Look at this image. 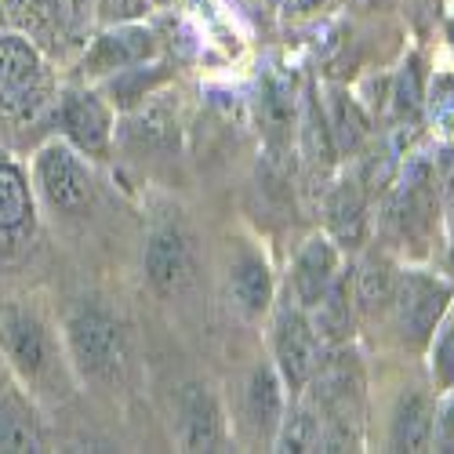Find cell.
<instances>
[{
  "mask_svg": "<svg viewBox=\"0 0 454 454\" xmlns=\"http://www.w3.org/2000/svg\"><path fill=\"white\" fill-rule=\"evenodd\" d=\"M0 450H41V429H36L33 407L4 374H0Z\"/></svg>",
  "mask_w": 454,
  "mask_h": 454,
  "instance_id": "obj_14",
  "label": "cell"
},
{
  "mask_svg": "<svg viewBox=\"0 0 454 454\" xmlns=\"http://www.w3.org/2000/svg\"><path fill=\"white\" fill-rule=\"evenodd\" d=\"M247 419L258 436L273 440L284 419V378L273 364H258L247 382Z\"/></svg>",
  "mask_w": 454,
  "mask_h": 454,
  "instance_id": "obj_13",
  "label": "cell"
},
{
  "mask_svg": "<svg viewBox=\"0 0 454 454\" xmlns=\"http://www.w3.org/2000/svg\"><path fill=\"white\" fill-rule=\"evenodd\" d=\"M55 98L51 62L26 33H0V117L33 121Z\"/></svg>",
  "mask_w": 454,
  "mask_h": 454,
  "instance_id": "obj_1",
  "label": "cell"
},
{
  "mask_svg": "<svg viewBox=\"0 0 454 454\" xmlns=\"http://www.w3.org/2000/svg\"><path fill=\"white\" fill-rule=\"evenodd\" d=\"M230 291H233V301L247 317L266 313L270 301H273V273L266 266V258L240 254L233 262V273H230Z\"/></svg>",
  "mask_w": 454,
  "mask_h": 454,
  "instance_id": "obj_16",
  "label": "cell"
},
{
  "mask_svg": "<svg viewBox=\"0 0 454 454\" xmlns=\"http://www.w3.org/2000/svg\"><path fill=\"white\" fill-rule=\"evenodd\" d=\"M8 29V12H4V0H0V33Z\"/></svg>",
  "mask_w": 454,
  "mask_h": 454,
  "instance_id": "obj_29",
  "label": "cell"
},
{
  "mask_svg": "<svg viewBox=\"0 0 454 454\" xmlns=\"http://www.w3.org/2000/svg\"><path fill=\"white\" fill-rule=\"evenodd\" d=\"M273 450H320L324 447V419H317V411L309 407H294L291 414L284 411V419H280V429L273 436Z\"/></svg>",
  "mask_w": 454,
  "mask_h": 454,
  "instance_id": "obj_20",
  "label": "cell"
},
{
  "mask_svg": "<svg viewBox=\"0 0 454 454\" xmlns=\"http://www.w3.org/2000/svg\"><path fill=\"white\" fill-rule=\"evenodd\" d=\"M33 222V189L19 164L0 160V233H22Z\"/></svg>",
  "mask_w": 454,
  "mask_h": 454,
  "instance_id": "obj_17",
  "label": "cell"
},
{
  "mask_svg": "<svg viewBox=\"0 0 454 454\" xmlns=\"http://www.w3.org/2000/svg\"><path fill=\"white\" fill-rule=\"evenodd\" d=\"M433 371L443 386H454V317L443 324V331L433 342Z\"/></svg>",
  "mask_w": 454,
  "mask_h": 454,
  "instance_id": "obj_25",
  "label": "cell"
},
{
  "mask_svg": "<svg viewBox=\"0 0 454 454\" xmlns=\"http://www.w3.org/2000/svg\"><path fill=\"white\" fill-rule=\"evenodd\" d=\"M396 280H400V273H396V266H393L386 254L364 258V266L356 273V306L364 313H378V309L393 306Z\"/></svg>",
  "mask_w": 454,
  "mask_h": 454,
  "instance_id": "obj_19",
  "label": "cell"
},
{
  "mask_svg": "<svg viewBox=\"0 0 454 454\" xmlns=\"http://www.w3.org/2000/svg\"><path fill=\"white\" fill-rule=\"evenodd\" d=\"M0 353L26 386H41L55 371V338L48 324L19 301H0Z\"/></svg>",
  "mask_w": 454,
  "mask_h": 454,
  "instance_id": "obj_3",
  "label": "cell"
},
{
  "mask_svg": "<svg viewBox=\"0 0 454 454\" xmlns=\"http://www.w3.org/2000/svg\"><path fill=\"white\" fill-rule=\"evenodd\" d=\"M320 367V338L306 309H284L277 320V371L294 393L313 382Z\"/></svg>",
  "mask_w": 454,
  "mask_h": 454,
  "instance_id": "obj_7",
  "label": "cell"
},
{
  "mask_svg": "<svg viewBox=\"0 0 454 454\" xmlns=\"http://www.w3.org/2000/svg\"><path fill=\"white\" fill-rule=\"evenodd\" d=\"M145 277L157 287V294H164V298H175L193 284V247H189V237L175 222H164L149 233Z\"/></svg>",
  "mask_w": 454,
  "mask_h": 454,
  "instance_id": "obj_8",
  "label": "cell"
},
{
  "mask_svg": "<svg viewBox=\"0 0 454 454\" xmlns=\"http://www.w3.org/2000/svg\"><path fill=\"white\" fill-rule=\"evenodd\" d=\"M178 440L182 450H222L225 419L207 386H185L178 393Z\"/></svg>",
  "mask_w": 454,
  "mask_h": 454,
  "instance_id": "obj_10",
  "label": "cell"
},
{
  "mask_svg": "<svg viewBox=\"0 0 454 454\" xmlns=\"http://www.w3.org/2000/svg\"><path fill=\"white\" fill-rule=\"evenodd\" d=\"M157 55V36L138 22L128 26H106L84 51V73L88 77H106V73H121L131 66H142Z\"/></svg>",
  "mask_w": 454,
  "mask_h": 454,
  "instance_id": "obj_9",
  "label": "cell"
},
{
  "mask_svg": "<svg viewBox=\"0 0 454 454\" xmlns=\"http://www.w3.org/2000/svg\"><path fill=\"white\" fill-rule=\"evenodd\" d=\"M59 128L66 142L88 157H106L109 138H113V113L95 91H66L59 98Z\"/></svg>",
  "mask_w": 454,
  "mask_h": 454,
  "instance_id": "obj_6",
  "label": "cell"
},
{
  "mask_svg": "<svg viewBox=\"0 0 454 454\" xmlns=\"http://www.w3.org/2000/svg\"><path fill=\"white\" fill-rule=\"evenodd\" d=\"M346 8H356V12H386V8H393L396 0H342Z\"/></svg>",
  "mask_w": 454,
  "mask_h": 454,
  "instance_id": "obj_27",
  "label": "cell"
},
{
  "mask_svg": "<svg viewBox=\"0 0 454 454\" xmlns=\"http://www.w3.org/2000/svg\"><path fill=\"white\" fill-rule=\"evenodd\" d=\"M66 346L69 356L88 378H117L124 367V331L106 306L98 301H81L66 317Z\"/></svg>",
  "mask_w": 454,
  "mask_h": 454,
  "instance_id": "obj_2",
  "label": "cell"
},
{
  "mask_svg": "<svg viewBox=\"0 0 454 454\" xmlns=\"http://www.w3.org/2000/svg\"><path fill=\"white\" fill-rule=\"evenodd\" d=\"M327 222L331 233L342 244H360L367 230V189L360 178L338 182L334 193L327 197Z\"/></svg>",
  "mask_w": 454,
  "mask_h": 454,
  "instance_id": "obj_15",
  "label": "cell"
},
{
  "mask_svg": "<svg viewBox=\"0 0 454 454\" xmlns=\"http://www.w3.org/2000/svg\"><path fill=\"white\" fill-rule=\"evenodd\" d=\"M433 422H436V407L426 393L411 389L396 400L393 411V429L389 443L393 450H429L433 447Z\"/></svg>",
  "mask_w": 454,
  "mask_h": 454,
  "instance_id": "obj_12",
  "label": "cell"
},
{
  "mask_svg": "<svg viewBox=\"0 0 454 454\" xmlns=\"http://www.w3.org/2000/svg\"><path fill=\"white\" fill-rule=\"evenodd\" d=\"M433 443H436V450H450L454 454V400L436 414V422H433Z\"/></svg>",
  "mask_w": 454,
  "mask_h": 454,
  "instance_id": "obj_26",
  "label": "cell"
},
{
  "mask_svg": "<svg viewBox=\"0 0 454 454\" xmlns=\"http://www.w3.org/2000/svg\"><path fill=\"white\" fill-rule=\"evenodd\" d=\"M447 301H450V287L443 280L429 273H403L393 291L400 334L414 346H426L447 313Z\"/></svg>",
  "mask_w": 454,
  "mask_h": 454,
  "instance_id": "obj_5",
  "label": "cell"
},
{
  "mask_svg": "<svg viewBox=\"0 0 454 454\" xmlns=\"http://www.w3.org/2000/svg\"><path fill=\"white\" fill-rule=\"evenodd\" d=\"M331 138L334 145L342 149V153H349V149H360V142L367 138V121H364V113L360 106L346 95V91H334L331 95Z\"/></svg>",
  "mask_w": 454,
  "mask_h": 454,
  "instance_id": "obj_21",
  "label": "cell"
},
{
  "mask_svg": "<svg viewBox=\"0 0 454 454\" xmlns=\"http://www.w3.org/2000/svg\"><path fill=\"white\" fill-rule=\"evenodd\" d=\"M450 270H454V247H450Z\"/></svg>",
  "mask_w": 454,
  "mask_h": 454,
  "instance_id": "obj_30",
  "label": "cell"
},
{
  "mask_svg": "<svg viewBox=\"0 0 454 454\" xmlns=\"http://www.w3.org/2000/svg\"><path fill=\"white\" fill-rule=\"evenodd\" d=\"M338 277V251L327 237H313L306 247L298 251L294 258V294H298V306L301 309H313L317 301L327 294V287Z\"/></svg>",
  "mask_w": 454,
  "mask_h": 454,
  "instance_id": "obj_11",
  "label": "cell"
},
{
  "mask_svg": "<svg viewBox=\"0 0 454 454\" xmlns=\"http://www.w3.org/2000/svg\"><path fill=\"white\" fill-rule=\"evenodd\" d=\"M33 182L41 189V197L62 215H81L95 197V178L69 142H48L36 153Z\"/></svg>",
  "mask_w": 454,
  "mask_h": 454,
  "instance_id": "obj_4",
  "label": "cell"
},
{
  "mask_svg": "<svg viewBox=\"0 0 454 454\" xmlns=\"http://www.w3.org/2000/svg\"><path fill=\"white\" fill-rule=\"evenodd\" d=\"M262 121L270 128V138H280L291 131L294 124V98H291V88L280 84V81H270L266 91H262Z\"/></svg>",
  "mask_w": 454,
  "mask_h": 454,
  "instance_id": "obj_22",
  "label": "cell"
},
{
  "mask_svg": "<svg viewBox=\"0 0 454 454\" xmlns=\"http://www.w3.org/2000/svg\"><path fill=\"white\" fill-rule=\"evenodd\" d=\"M313 331L320 342H346L353 331V301H349V280L334 277V284L327 287V294L313 306Z\"/></svg>",
  "mask_w": 454,
  "mask_h": 454,
  "instance_id": "obj_18",
  "label": "cell"
},
{
  "mask_svg": "<svg viewBox=\"0 0 454 454\" xmlns=\"http://www.w3.org/2000/svg\"><path fill=\"white\" fill-rule=\"evenodd\" d=\"M414 8H419V19L429 26L440 15V0H414Z\"/></svg>",
  "mask_w": 454,
  "mask_h": 454,
  "instance_id": "obj_28",
  "label": "cell"
},
{
  "mask_svg": "<svg viewBox=\"0 0 454 454\" xmlns=\"http://www.w3.org/2000/svg\"><path fill=\"white\" fill-rule=\"evenodd\" d=\"M419 106H422V77H419V59H411L400 73V81H396V109L414 117Z\"/></svg>",
  "mask_w": 454,
  "mask_h": 454,
  "instance_id": "obj_24",
  "label": "cell"
},
{
  "mask_svg": "<svg viewBox=\"0 0 454 454\" xmlns=\"http://www.w3.org/2000/svg\"><path fill=\"white\" fill-rule=\"evenodd\" d=\"M149 12H153V0H95V22L102 26L142 22Z\"/></svg>",
  "mask_w": 454,
  "mask_h": 454,
  "instance_id": "obj_23",
  "label": "cell"
}]
</instances>
